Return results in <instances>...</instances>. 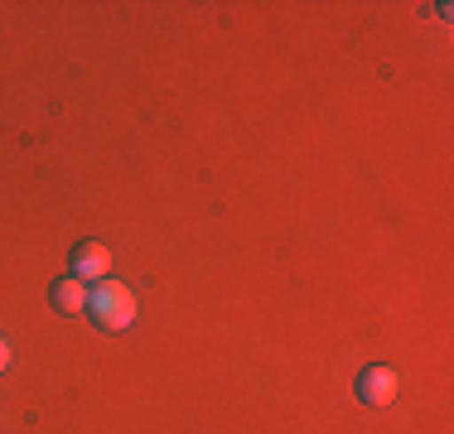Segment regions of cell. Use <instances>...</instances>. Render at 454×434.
Listing matches in <instances>:
<instances>
[{
	"label": "cell",
	"instance_id": "obj_1",
	"mask_svg": "<svg viewBox=\"0 0 454 434\" xmlns=\"http://www.w3.org/2000/svg\"><path fill=\"white\" fill-rule=\"evenodd\" d=\"M88 314L97 329L106 333H126L136 323V295L121 285V280H97V285H88Z\"/></svg>",
	"mask_w": 454,
	"mask_h": 434
},
{
	"label": "cell",
	"instance_id": "obj_2",
	"mask_svg": "<svg viewBox=\"0 0 454 434\" xmlns=\"http://www.w3.org/2000/svg\"><path fill=\"white\" fill-rule=\"evenodd\" d=\"M396 372L387 362H372V367H363V376H358V400L363 406H392L396 400Z\"/></svg>",
	"mask_w": 454,
	"mask_h": 434
},
{
	"label": "cell",
	"instance_id": "obj_3",
	"mask_svg": "<svg viewBox=\"0 0 454 434\" xmlns=\"http://www.w3.org/2000/svg\"><path fill=\"white\" fill-rule=\"evenodd\" d=\"M73 275H78L82 285L106 280L112 275V252H106L102 242H78V252H73Z\"/></svg>",
	"mask_w": 454,
	"mask_h": 434
},
{
	"label": "cell",
	"instance_id": "obj_4",
	"mask_svg": "<svg viewBox=\"0 0 454 434\" xmlns=\"http://www.w3.org/2000/svg\"><path fill=\"white\" fill-rule=\"evenodd\" d=\"M53 309L59 314H88V285H82L78 275H63V280H53Z\"/></svg>",
	"mask_w": 454,
	"mask_h": 434
},
{
	"label": "cell",
	"instance_id": "obj_5",
	"mask_svg": "<svg viewBox=\"0 0 454 434\" xmlns=\"http://www.w3.org/2000/svg\"><path fill=\"white\" fill-rule=\"evenodd\" d=\"M5 367H10V343L0 338V372H5Z\"/></svg>",
	"mask_w": 454,
	"mask_h": 434
}]
</instances>
